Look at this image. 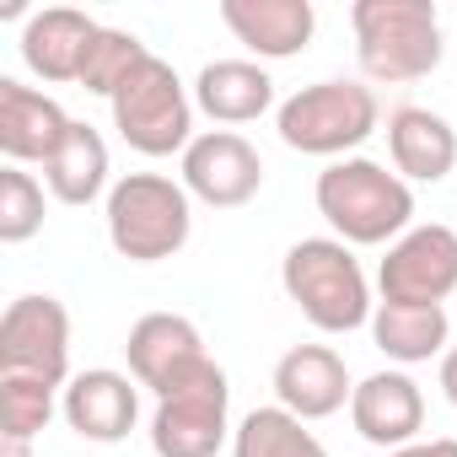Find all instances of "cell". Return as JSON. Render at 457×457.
Here are the masks:
<instances>
[{"label":"cell","mask_w":457,"mask_h":457,"mask_svg":"<svg viewBox=\"0 0 457 457\" xmlns=\"http://www.w3.org/2000/svg\"><path fill=\"white\" fill-rule=\"evenodd\" d=\"M65 135H71V119L49 92H33L22 81H0V151L12 156V167L49 162Z\"/></svg>","instance_id":"obj_17"},{"label":"cell","mask_w":457,"mask_h":457,"mask_svg":"<svg viewBox=\"0 0 457 457\" xmlns=\"http://www.w3.org/2000/svg\"><path fill=\"white\" fill-rule=\"evenodd\" d=\"M113 129L140 156H172L194 145V103L188 87L167 60H145L119 92H113Z\"/></svg>","instance_id":"obj_6"},{"label":"cell","mask_w":457,"mask_h":457,"mask_svg":"<svg viewBox=\"0 0 457 457\" xmlns=\"http://www.w3.org/2000/svg\"><path fill=\"white\" fill-rule=\"evenodd\" d=\"M446 307H409V302H377L371 312V339L387 361L420 366L430 355H446Z\"/></svg>","instance_id":"obj_20"},{"label":"cell","mask_w":457,"mask_h":457,"mask_svg":"<svg viewBox=\"0 0 457 457\" xmlns=\"http://www.w3.org/2000/svg\"><path fill=\"white\" fill-rule=\"evenodd\" d=\"M441 393H446V403H457V345L441 355Z\"/></svg>","instance_id":"obj_27"},{"label":"cell","mask_w":457,"mask_h":457,"mask_svg":"<svg viewBox=\"0 0 457 457\" xmlns=\"http://www.w3.org/2000/svg\"><path fill=\"white\" fill-rule=\"evenodd\" d=\"M318 215L350 248H393L414 220V188L371 156H345L318 172Z\"/></svg>","instance_id":"obj_1"},{"label":"cell","mask_w":457,"mask_h":457,"mask_svg":"<svg viewBox=\"0 0 457 457\" xmlns=\"http://www.w3.org/2000/svg\"><path fill=\"white\" fill-rule=\"evenodd\" d=\"M183 188L210 210H237L264 188V162L237 129H204L183 151Z\"/></svg>","instance_id":"obj_11"},{"label":"cell","mask_w":457,"mask_h":457,"mask_svg":"<svg viewBox=\"0 0 457 457\" xmlns=\"http://www.w3.org/2000/svg\"><path fill=\"white\" fill-rule=\"evenodd\" d=\"M194 103H199L215 124H253L259 113L275 108V81H270V71L253 65V60H215V65L199 71Z\"/></svg>","instance_id":"obj_19"},{"label":"cell","mask_w":457,"mask_h":457,"mask_svg":"<svg viewBox=\"0 0 457 457\" xmlns=\"http://www.w3.org/2000/svg\"><path fill=\"white\" fill-rule=\"evenodd\" d=\"M226 409H232V387H226L220 366H210L199 382L178 387L172 398H156L151 452L156 457H215L226 446Z\"/></svg>","instance_id":"obj_9"},{"label":"cell","mask_w":457,"mask_h":457,"mask_svg":"<svg viewBox=\"0 0 457 457\" xmlns=\"http://www.w3.org/2000/svg\"><path fill=\"white\" fill-rule=\"evenodd\" d=\"M97 38V22L76 6H49L38 17H28L22 28V65L38 76V81H81V65H87V49Z\"/></svg>","instance_id":"obj_16"},{"label":"cell","mask_w":457,"mask_h":457,"mask_svg":"<svg viewBox=\"0 0 457 457\" xmlns=\"http://www.w3.org/2000/svg\"><path fill=\"white\" fill-rule=\"evenodd\" d=\"M387 151L398 178L409 183H441L457 167V129L430 108H393L387 113Z\"/></svg>","instance_id":"obj_18"},{"label":"cell","mask_w":457,"mask_h":457,"mask_svg":"<svg viewBox=\"0 0 457 457\" xmlns=\"http://www.w3.org/2000/svg\"><path fill=\"white\" fill-rule=\"evenodd\" d=\"M382 108L377 92L361 81H312L302 92H291L275 113V129L291 151L302 156H339L355 151L371 129H377Z\"/></svg>","instance_id":"obj_5"},{"label":"cell","mask_w":457,"mask_h":457,"mask_svg":"<svg viewBox=\"0 0 457 457\" xmlns=\"http://www.w3.org/2000/svg\"><path fill=\"white\" fill-rule=\"evenodd\" d=\"M0 457H33V441H6V446H0Z\"/></svg>","instance_id":"obj_28"},{"label":"cell","mask_w":457,"mask_h":457,"mask_svg":"<svg viewBox=\"0 0 457 457\" xmlns=\"http://www.w3.org/2000/svg\"><path fill=\"white\" fill-rule=\"evenodd\" d=\"M387 457H457V441H414V446H403V452H387Z\"/></svg>","instance_id":"obj_26"},{"label":"cell","mask_w":457,"mask_h":457,"mask_svg":"<svg viewBox=\"0 0 457 457\" xmlns=\"http://www.w3.org/2000/svg\"><path fill=\"white\" fill-rule=\"evenodd\" d=\"M124 355H129V377L140 387H151L156 398H172L178 387L199 382L215 361L204 355V339L199 328L183 318V312H145L129 339H124Z\"/></svg>","instance_id":"obj_10"},{"label":"cell","mask_w":457,"mask_h":457,"mask_svg":"<svg viewBox=\"0 0 457 457\" xmlns=\"http://www.w3.org/2000/svg\"><path fill=\"white\" fill-rule=\"evenodd\" d=\"M54 393L49 382L33 377H0V436L6 441H33L54 420Z\"/></svg>","instance_id":"obj_24"},{"label":"cell","mask_w":457,"mask_h":457,"mask_svg":"<svg viewBox=\"0 0 457 457\" xmlns=\"http://www.w3.org/2000/svg\"><path fill=\"white\" fill-rule=\"evenodd\" d=\"M145 60H151V49H145L135 33H124V28H97V38H92V49H87V65H81V87L113 103V92H119Z\"/></svg>","instance_id":"obj_23"},{"label":"cell","mask_w":457,"mask_h":457,"mask_svg":"<svg viewBox=\"0 0 457 457\" xmlns=\"http://www.w3.org/2000/svg\"><path fill=\"white\" fill-rule=\"evenodd\" d=\"M377 291H382V302L441 307L457 291V232L441 220L409 226L377 270Z\"/></svg>","instance_id":"obj_8"},{"label":"cell","mask_w":457,"mask_h":457,"mask_svg":"<svg viewBox=\"0 0 457 457\" xmlns=\"http://www.w3.org/2000/svg\"><path fill=\"white\" fill-rule=\"evenodd\" d=\"M135 387H140V382H129L124 371H108V366L76 371V377L65 382V393H60V414H65V425H71L81 441L113 446V441H124V436L135 430V420H140V393H135Z\"/></svg>","instance_id":"obj_12"},{"label":"cell","mask_w":457,"mask_h":457,"mask_svg":"<svg viewBox=\"0 0 457 457\" xmlns=\"http://www.w3.org/2000/svg\"><path fill=\"white\" fill-rule=\"evenodd\" d=\"M0 377H33L65 393L71 382V312L54 296H17L0 318Z\"/></svg>","instance_id":"obj_7"},{"label":"cell","mask_w":457,"mask_h":457,"mask_svg":"<svg viewBox=\"0 0 457 457\" xmlns=\"http://www.w3.org/2000/svg\"><path fill=\"white\" fill-rule=\"evenodd\" d=\"M194 194L162 172H129L108 188V243L129 264H162L183 253L194 232Z\"/></svg>","instance_id":"obj_4"},{"label":"cell","mask_w":457,"mask_h":457,"mask_svg":"<svg viewBox=\"0 0 457 457\" xmlns=\"http://www.w3.org/2000/svg\"><path fill=\"white\" fill-rule=\"evenodd\" d=\"M350 420H355L361 441L403 452L425 430V393L409 371H371L350 393Z\"/></svg>","instance_id":"obj_13"},{"label":"cell","mask_w":457,"mask_h":457,"mask_svg":"<svg viewBox=\"0 0 457 457\" xmlns=\"http://www.w3.org/2000/svg\"><path fill=\"white\" fill-rule=\"evenodd\" d=\"M280 286L302 307V318L323 334L371 328L377 302H371L366 270L355 264L350 243H339V237H302L280 264Z\"/></svg>","instance_id":"obj_3"},{"label":"cell","mask_w":457,"mask_h":457,"mask_svg":"<svg viewBox=\"0 0 457 457\" xmlns=\"http://www.w3.org/2000/svg\"><path fill=\"white\" fill-rule=\"evenodd\" d=\"M44 183L60 204H92L108 188V145L92 124L71 119V135L60 140V151L44 162Z\"/></svg>","instance_id":"obj_21"},{"label":"cell","mask_w":457,"mask_h":457,"mask_svg":"<svg viewBox=\"0 0 457 457\" xmlns=\"http://www.w3.org/2000/svg\"><path fill=\"white\" fill-rule=\"evenodd\" d=\"M220 22L259 60H291L312 44V0H220Z\"/></svg>","instance_id":"obj_15"},{"label":"cell","mask_w":457,"mask_h":457,"mask_svg":"<svg viewBox=\"0 0 457 457\" xmlns=\"http://www.w3.org/2000/svg\"><path fill=\"white\" fill-rule=\"evenodd\" d=\"M232 457H328V446L307 430V420L270 403L243 414V425L232 430Z\"/></svg>","instance_id":"obj_22"},{"label":"cell","mask_w":457,"mask_h":457,"mask_svg":"<svg viewBox=\"0 0 457 457\" xmlns=\"http://www.w3.org/2000/svg\"><path fill=\"white\" fill-rule=\"evenodd\" d=\"M44 232V188L22 172V167H6L0 172V243H28Z\"/></svg>","instance_id":"obj_25"},{"label":"cell","mask_w":457,"mask_h":457,"mask_svg":"<svg viewBox=\"0 0 457 457\" xmlns=\"http://www.w3.org/2000/svg\"><path fill=\"white\" fill-rule=\"evenodd\" d=\"M350 28H355V60H361L366 81H377V87L425 81L446 54L441 12L430 0H355Z\"/></svg>","instance_id":"obj_2"},{"label":"cell","mask_w":457,"mask_h":457,"mask_svg":"<svg viewBox=\"0 0 457 457\" xmlns=\"http://www.w3.org/2000/svg\"><path fill=\"white\" fill-rule=\"evenodd\" d=\"M350 371L345 355L328 345H296L275 361V398L296 420H328L350 403Z\"/></svg>","instance_id":"obj_14"}]
</instances>
